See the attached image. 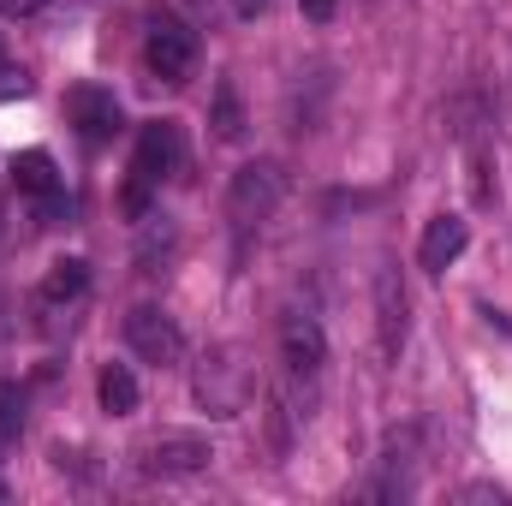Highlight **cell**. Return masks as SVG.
Segmentation results:
<instances>
[{"instance_id":"cell-1","label":"cell","mask_w":512,"mask_h":506,"mask_svg":"<svg viewBox=\"0 0 512 506\" xmlns=\"http://www.w3.org/2000/svg\"><path fill=\"white\" fill-rule=\"evenodd\" d=\"M328 370V334L310 310H286L280 316V381L298 393V417H310V399Z\"/></svg>"},{"instance_id":"cell-2","label":"cell","mask_w":512,"mask_h":506,"mask_svg":"<svg viewBox=\"0 0 512 506\" xmlns=\"http://www.w3.org/2000/svg\"><path fill=\"white\" fill-rule=\"evenodd\" d=\"M251 393H256V370L239 346H215V352L197 364V405H203L209 417H239V411L251 405Z\"/></svg>"},{"instance_id":"cell-3","label":"cell","mask_w":512,"mask_h":506,"mask_svg":"<svg viewBox=\"0 0 512 506\" xmlns=\"http://www.w3.org/2000/svg\"><path fill=\"white\" fill-rule=\"evenodd\" d=\"M280 197H286V173L274 161H245L233 173V185H227V221H233V233L262 227L280 209Z\"/></svg>"},{"instance_id":"cell-4","label":"cell","mask_w":512,"mask_h":506,"mask_svg":"<svg viewBox=\"0 0 512 506\" xmlns=\"http://www.w3.org/2000/svg\"><path fill=\"white\" fill-rule=\"evenodd\" d=\"M143 66H149L161 84H185L191 66H197V30L179 24V18H155L149 36H143Z\"/></svg>"},{"instance_id":"cell-5","label":"cell","mask_w":512,"mask_h":506,"mask_svg":"<svg viewBox=\"0 0 512 506\" xmlns=\"http://www.w3.org/2000/svg\"><path fill=\"white\" fill-rule=\"evenodd\" d=\"M126 346L143 358V364H155V370H167V364L185 358V334H179V322H173L167 310H155V304H137V310L126 316Z\"/></svg>"},{"instance_id":"cell-6","label":"cell","mask_w":512,"mask_h":506,"mask_svg":"<svg viewBox=\"0 0 512 506\" xmlns=\"http://www.w3.org/2000/svg\"><path fill=\"white\" fill-rule=\"evenodd\" d=\"M131 459H137L143 477H197V471H209L215 447H209L203 435H155V441H143Z\"/></svg>"},{"instance_id":"cell-7","label":"cell","mask_w":512,"mask_h":506,"mask_svg":"<svg viewBox=\"0 0 512 506\" xmlns=\"http://www.w3.org/2000/svg\"><path fill=\"white\" fill-rule=\"evenodd\" d=\"M131 173H137L143 185L179 179V173H185V126H179V120H155V126H143V137H137V161H131Z\"/></svg>"},{"instance_id":"cell-8","label":"cell","mask_w":512,"mask_h":506,"mask_svg":"<svg viewBox=\"0 0 512 506\" xmlns=\"http://www.w3.org/2000/svg\"><path fill=\"white\" fill-rule=\"evenodd\" d=\"M405 334H411V298H405L399 268L382 262V268H376V346H382L387 364L405 352Z\"/></svg>"},{"instance_id":"cell-9","label":"cell","mask_w":512,"mask_h":506,"mask_svg":"<svg viewBox=\"0 0 512 506\" xmlns=\"http://www.w3.org/2000/svg\"><path fill=\"white\" fill-rule=\"evenodd\" d=\"M12 185H18V197H30L42 215H60V209H66V179H60V167H54L48 149H24V155L12 161Z\"/></svg>"},{"instance_id":"cell-10","label":"cell","mask_w":512,"mask_h":506,"mask_svg":"<svg viewBox=\"0 0 512 506\" xmlns=\"http://www.w3.org/2000/svg\"><path fill=\"white\" fill-rule=\"evenodd\" d=\"M66 114H72V126L84 143H114L120 137V102H114V90H96V84H78L72 96H66Z\"/></svg>"},{"instance_id":"cell-11","label":"cell","mask_w":512,"mask_h":506,"mask_svg":"<svg viewBox=\"0 0 512 506\" xmlns=\"http://www.w3.org/2000/svg\"><path fill=\"white\" fill-rule=\"evenodd\" d=\"M471 245V227L459 221V215H435L429 227H423V245H417V262L429 268V274H441V268H453L459 256Z\"/></svg>"},{"instance_id":"cell-12","label":"cell","mask_w":512,"mask_h":506,"mask_svg":"<svg viewBox=\"0 0 512 506\" xmlns=\"http://www.w3.org/2000/svg\"><path fill=\"white\" fill-rule=\"evenodd\" d=\"M84 286H90V268L78 262V256H66V262H54L48 268V280H42V310H60V304H78L84 298Z\"/></svg>"},{"instance_id":"cell-13","label":"cell","mask_w":512,"mask_h":506,"mask_svg":"<svg viewBox=\"0 0 512 506\" xmlns=\"http://www.w3.org/2000/svg\"><path fill=\"white\" fill-rule=\"evenodd\" d=\"M96 393H102V411H108V417H131V411H137V376H131L126 364H102Z\"/></svg>"},{"instance_id":"cell-14","label":"cell","mask_w":512,"mask_h":506,"mask_svg":"<svg viewBox=\"0 0 512 506\" xmlns=\"http://www.w3.org/2000/svg\"><path fill=\"white\" fill-rule=\"evenodd\" d=\"M209 126H215L221 143H239V137H245V102H239V84H233V78L215 84V114H209Z\"/></svg>"},{"instance_id":"cell-15","label":"cell","mask_w":512,"mask_h":506,"mask_svg":"<svg viewBox=\"0 0 512 506\" xmlns=\"http://www.w3.org/2000/svg\"><path fill=\"white\" fill-rule=\"evenodd\" d=\"M54 12H78V0H0V18H54Z\"/></svg>"},{"instance_id":"cell-16","label":"cell","mask_w":512,"mask_h":506,"mask_svg":"<svg viewBox=\"0 0 512 506\" xmlns=\"http://www.w3.org/2000/svg\"><path fill=\"white\" fill-rule=\"evenodd\" d=\"M24 429V393L18 381H0V435H18Z\"/></svg>"},{"instance_id":"cell-17","label":"cell","mask_w":512,"mask_h":506,"mask_svg":"<svg viewBox=\"0 0 512 506\" xmlns=\"http://www.w3.org/2000/svg\"><path fill=\"white\" fill-rule=\"evenodd\" d=\"M30 90V78H24V66H12V60H0V102L6 96H24Z\"/></svg>"},{"instance_id":"cell-18","label":"cell","mask_w":512,"mask_h":506,"mask_svg":"<svg viewBox=\"0 0 512 506\" xmlns=\"http://www.w3.org/2000/svg\"><path fill=\"white\" fill-rule=\"evenodd\" d=\"M298 6H304V18H310V24H328L340 0H298Z\"/></svg>"},{"instance_id":"cell-19","label":"cell","mask_w":512,"mask_h":506,"mask_svg":"<svg viewBox=\"0 0 512 506\" xmlns=\"http://www.w3.org/2000/svg\"><path fill=\"white\" fill-rule=\"evenodd\" d=\"M262 6H268V0H233V12H239V18H256Z\"/></svg>"},{"instance_id":"cell-20","label":"cell","mask_w":512,"mask_h":506,"mask_svg":"<svg viewBox=\"0 0 512 506\" xmlns=\"http://www.w3.org/2000/svg\"><path fill=\"white\" fill-rule=\"evenodd\" d=\"M0 501H6V483H0Z\"/></svg>"},{"instance_id":"cell-21","label":"cell","mask_w":512,"mask_h":506,"mask_svg":"<svg viewBox=\"0 0 512 506\" xmlns=\"http://www.w3.org/2000/svg\"><path fill=\"white\" fill-rule=\"evenodd\" d=\"M0 60H6V42H0Z\"/></svg>"}]
</instances>
